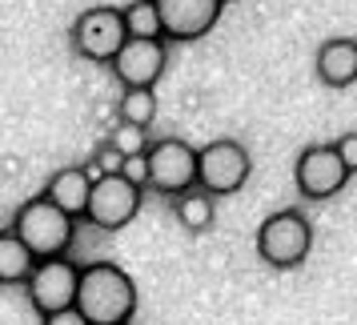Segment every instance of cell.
<instances>
[{
    "label": "cell",
    "mask_w": 357,
    "mask_h": 325,
    "mask_svg": "<svg viewBox=\"0 0 357 325\" xmlns=\"http://www.w3.org/2000/svg\"><path fill=\"white\" fill-rule=\"evenodd\" d=\"M77 313L89 325H129L137 313V285L132 277L113 261H93L81 265L77 281Z\"/></svg>",
    "instance_id": "1"
},
{
    "label": "cell",
    "mask_w": 357,
    "mask_h": 325,
    "mask_svg": "<svg viewBox=\"0 0 357 325\" xmlns=\"http://www.w3.org/2000/svg\"><path fill=\"white\" fill-rule=\"evenodd\" d=\"M13 233L17 241L33 253L36 261H52V257H65L68 245H73V233H77V221L61 213L49 197H33L24 201L13 217Z\"/></svg>",
    "instance_id": "2"
},
{
    "label": "cell",
    "mask_w": 357,
    "mask_h": 325,
    "mask_svg": "<svg viewBox=\"0 0 357 325\" xmlns=\"http://www.w3.org/2000/svg\"><path fill=\"white\" fill-rule=\"evenodd\" d=\"M313 249V225L305 213L297 209H281L269 213L257 229V253L265 265L273 269H297Z\"/></svg>",
    "instance_id": "3"
},
{
    "label": "cell",
    "mask_w": 357,
    "mask_h": 325,
    "mask_svg": "<svg viewBox=\"0 0 357 325\" xmlns=\"http://www.w3.org/2000/svg\"><path fill=\"white\" fill-rule=\"evenodd\" d=\"M249 173H253V157L233 137H221L213 145L197 149V189H205L213 201L217 197H233L249 181Z\"/></svg>",
    "instance_id": "4"
},
{
    "label": "cell",
    "mask_w": 357,
    "mask_h": 325,
    "mask_svg": "<svg viewBox=\"0 0 357 325\" xmlns=\"http://www.w3.org/2000/svg\"><path fill=\"white\" fill-rule=\"evenodd\" d=\"M145 161H149L145 189H153V193L181 197V193H189V189H197V149L185 145L181 137L153 141L145 153Z\"/></svg>",
    "instance_id": "5"
},
{
    "label": "cell",
    "mask_w": 357,
    "mask_h": 325,
    "mask_svg": "<svg viewBox=\"0 0 357 325\" xmlns=\"http://www.w3.org/2000/svg\"><path fill=\"white\" fill-rule=\"evenodd\" d=\"M129 40L125 33V17L113 4H97V8H84L77 24H73V49L84 61H97V65H113V56L121 52V45Z\"/></svg>",
    "instance_id": "6"
},
{
    "label": "cell",
    "mask_w": 357,
    "mask_h": 325,
    "mask_svg": "<svg viewBox=\"0 0 357 325\" xmlns=\"http://www.w3.org/2000/svg\"><path fill=\"white\" fill-rule=\"evenodd\" d=\"M77 281H81V265H73L68 257L36 261V269L29 273L24 289H29V305L40 317H52L61 309L77 305Z\"/></svg>",
    "instance_id": "7"
},
{
    "label": "cell",
    "mask_w": 357,
    "mask_h": 325,
    "mask_svg": "<svg viewBox=\"0 0 357 325\" xmlns=\"http://www.w3.org/2000/svg\"><path fill=\"white\" fill-rule=\"evenodd\" d=\"M141 201H145V189H137L121 173H113V177H100L93 185L84 217L97 229H105V233H116V229H125L141 213Z\"/></svg>",
    "instance_id": "8"
},
{
    "label": "cell",
    "mask_w": 357,
    "mask_h": 325,
    "mask_svg": "<svg viewBox=\"0 0 357 325\" xmlns=\"http://www.w3.org/2000/svg\"><path fill=\"white\" fill-rule=\"evenodd\" d=\"M293 181H297V193L305 201H329L345 189V165L333 153V145H309L301 157H297V169H293Z\"/></svg>",
    "instance_id": "9"
},
{
    "label": "cell",
    "mask_w": 357,
    "mask_h": 325,
    "mask_svg": "<svg viewBox=\"0 0 357 325\" xmlns=\"http://www.w3.org/2000/svg\"><path fill=\"white\" fill-rule=\"evenodd\" d=\"M157 4V17H161V36L165 40H201L217 29L221 20V0H153Z\"/></svg>",
    "instance_id": "10"
},
{
    "label": "cell",
    "mask_w": 357,
    "mask_h": 325,
    "mask_svg": "<svg viewBox=\"0 0 357 325\" xmlns=\"http://www.w3.org/2000/svg\"><path fill=\"white\" fill-rule=\"evenodd\" d=\"M169 65V45L165 40H125L113 56V77L125 89H153Z\"/></svg>",
    "instance_id": "11"
},
{
    "label": "cell",
    "mask_w": 357,
    "mask_h": 325,
    "mask_svg": "<svg viewBox=\"0 0 357 325\" xmlns=\"http://www.w3.org/2000/svg\"><path fill=\"white\" fill-rule=\"evenodd\" d=\"M313 73L329 89H349V84H357V40H349V36L325 40L321 49H317V56H313Z\"/></svg>",
    "instance_id": "12"
},
{
    "label": "cell",
    "mask_w": 357,
    "mask_h": 325,
    "mask_svg": "<svg viewBox=\"0 0 357 325\" xmlns=\"http://www.w3.org/2000/svg\"><path fill=\"white\" fill-rule=\"evenodd\" d=\"M89 193H93L89 173H84L81 165H68V169H56V173H52L40 197H49L56 209L68 213V217L77 221V217H84V209H89Z\"/></svg>",
    "instance_id": "13"
},
{
    "label": "cell",
    "mask_w": 357,
    "mask_h": 325,
    "mask_svg": "<svg viewBox=\"0 0 357 325\" xmlns=\"http://www.w3.org/2000/svg\"><path fill=\"white\" fill-rule=\"evenodd\" d=\"M173 213H177V221L185 233H205L217 221V201L205 189H189V193L173 197Z\"/></svg>",
    "instance_id": "14"
},
{
    "label": "cell",
    "mask_w": 357,
    "mask_h": 325,
    "mask_svg": "<svg viewBox=\"0 0 357 325\" xmlns=\"http://www.w3.org/2000/svg\"><path fill=\"white\" fill-rule=\"evenodd\" d=\"M33 269H36V257L17 241L13 229H4L0 233V285H24Z\"/></svg>",
    "instance_id": "15"
},
{
    "label": "cell",
    "mask_w": 357,
    "mask_h": 325,
    "mask_svg": "<svg viewBox=\"0 0 357 325\" xmlns=\"http://www.w3.org/2000/svg\"><path fill=\"white\" fill-rule=\"evenodd\" d=\"M125 17V33L129 40H165L161 36V17H157V4L153 0H132L121 8Z\"/></svg>",
    "instance_id": "16"
},
{
    "label": "cell",
    "mask_w": 357,
    "mask_h": 325,
    "mask_svg": "<svg viewBox=\"0 0 357 325\" xmlns=\"http://www.w3.org/2000/svg\"><path fill=\"white\" fill-rule=\"evenodd\" d=\"M116 113L125 125H137V129H149L157 121V93L153 89H125L121 100H116Z\"/></svg>",
    "instance_id": "17"
},
{
    "label": "cell",
    "mask_w": 357,
    "mask_h": 325,
    "mask_svg": "<svg viewBox=\"0 0 357 325\" xmlns=\"http://www.w3.org/2000/svg\"><path fill=\"white\" fill-rule=\"evenodd\" d=\"M109 149H116L121 157H141V153H149V129L116 121V129L109 133Z\"/></svg>",
    "instance_id": "18"
},
{
    "label": "cell",
    "mask_w": 357,
    "mask_h": 325,
    "mask_svg": "<svg viewBox=\"0 0 357 325\" xmlns=\"http://www.w3.org/2000/svg\"><path fill=\"white\" fill-rule=\"evenodd\" d=\"M333 153L341 157V165H345V173L354 177V173H357V133H341L337 141H333Z\"/></svg>",
    "instance_id": "19"
},
{
    "label": "cell",
    "mask_w": 357,
    "mask_h": 325,
    "mask_svg": "<svg viewBox=\"0 0 357 325\" xmlns=\"http://www.w3.org/2000/svg\"><path fill=\"white\" fill-rule=\"evenodd\" d=\"M121 177L129 181V185H137V189H145V181H149L145 153H141V157H125V165H121Z\"/></svg>",
    "instance_id": "20"
},
{
    "label": "cell",
    "mask_w": 357,
    "mask_h": 325,
    "mask_svg": "<svg viewBox=\"0 0 357 325\" xmlns=\"http://www.w3.org/2000/svg\"><path fill=\"white\" fill-rule=\"evenodd\" d=\"M89 161L97 165L100 169V177H113V173H121V165H125V157H121V153H116V149H97V153H93V157H89Z\"/></svg>",
    "instance_id": "21"
},
{
    "label": "cell",
    "mask_w": 357,
    "mask_h": 325,
    "mask_svg": "<svg viewBox=\"0 0 357 325\" xmlns=\"http://www.w3.org/2000/svg\"><path fill=\"white\" fill-rule=\"evenodd\" d=\"M40 325H89L77 313V309H61V313H52V317H40Z\"/></svg>",
    "instance_id": "22"
},
{
    "label": "cell",
    "mask_w": 357,
    "mask_h": 325,
    "mask_svg": "<svg viewBox=\"0 0 357 325\" xmlns=\"http://www.w3.org/2000/svg\"><path fill=\"white\" fill-rule=\"evenodd\" d=\"M221 4H229V0H221Z\"/></svg>",
    "instance_id": "23"
}]
</instances>
